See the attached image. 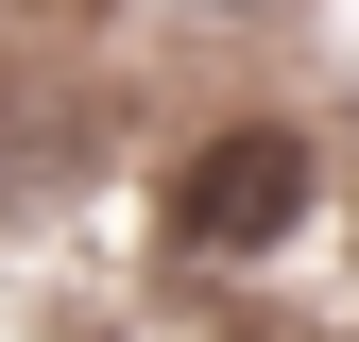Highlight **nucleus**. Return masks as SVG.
<instances>
[{"mask_svg": "<svg viewBox=\"0 0 359 342\" xmlns=\"http://www.w3.org/2000/svg\"><path fill=\"white\" fill-rule=\"evenodd\" d=\"M291 205H308V137L291 120H240V137H205V171L171 189V223H189L205 256H240V240H274Z\"/></svg>", "mask_w": 359, "mask_h": 342, "instance_id": "f257e3e1", "label": "nucleus"}]
</instances>
